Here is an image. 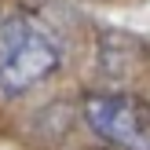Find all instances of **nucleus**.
Returning a JSON list of instances; mask_svg holds the SVG:
<instances>
[{"mask_svg": "<svg viewBox=\"0 0 150 150\" xmlns=\"http://www.w3.org/2000/svg\"><path fill=\"white\" fill-rule=\"evenodd\" d=\"M62 66L55 37L29 15L0 18V95H22Z\"/></svg>", "mask_w": 150, "mask_h": 150, "instance_id": "obj_1", "label": "nucleus"}, {"mask_svg": "<svg viewBox=\"0 0 150 150\" xmlns=\"http://www.w3.org/2000/svg\"><path fill=\"white\" fill-rule=\"evenodd\" d=\"M81 114L84 125L114 150H150V103L125 92H92Z\"/></svg>", "mask_w": 150, "mask_h": 150, "instance_id": "obj_2", "label": "nucleus"}]
</instances>
